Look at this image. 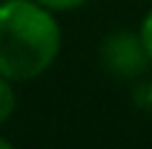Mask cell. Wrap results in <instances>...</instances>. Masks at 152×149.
I'll use <instances>...</instances> for the list:
<instances>
[{"instance_id": "3957f363", "label": "cell", "mask_w": 152, "mask_h": 149, "mask_svg": "<svg viewBox=\"0 0 152 149\" xmlns=\"http://www.w3.org/2000/svg\"><path fill=\"white\" fill-rule=\"evenodd\" d=\"M15 109V95H12L10 80L0 74V124H3Z\"/></svg>"}, {"instance_id": "52a82bcc", "label": "cell", "mask_w": 152, "mask_h": 149, "mask_svg": "<svg viewBox=\"0 0 152 149\" xmlns=\"http://www.w3.org/2000/svg\"><path fill=\"white\" fill-rule=\"evenodd\" d=\"M147 99H150V104H152V82H150V87H147Z\"/></svg>"}, {"instance_id": "5b68a950", "label": "cell", "mask_w": 152, "mask_h": 149, "mask_svg": "<svg viewBox=\"0 0 152 149\" xmlns=\"http://www.w3.org/2000/svg\"><path fill=\"white\" fill-rule=\"evenodd\" d=\"M35 3H40L42 8H48V10H75V8H80L85 0H35Z\"/></svg>"}, {"instance_id": "8992f818", "label": "cell", "mask_w": 152, "mask_h": 149, "mask_svg": "<svg viewBox=\"0 0 152 149\" xmlns=\"http://www.w3.org/2000/svg\"><path fill=\"white\" fill-rule=\"evenodd\" d=\"M0 149H10V142L3 139V137H0Z\"/></svg>"}, {"instance_id": "277c9868", "label": "cell", "mask_w": 152, "mask_h": 149, "mask_svg": "<svg viewBox=\"0 0 152 149\" xmlns=\"http://www.w3.org/2000/svg\"><path fill=\"white\" fill-rule=\"evenodd\" d=\"M140 37H142V45H145V50H147V55L152 60V10L145 15V20L140 25Z\"/></svg>"}, {"instance_id": "7a4b0ae2", "label": "cell", "mask_w": 152, "mask_h": 149, "mask_svg": "<svg viewBox=\"0 0 152 149\" xmlns=\"http://www.w3.org/2000/svg\"><path fill=\"white\" fill-rule=\"evenodd\" d=\"M102 65L117 77H135L145 72L150 55L142 45L140 35L132 33H112L102 42Z\"/></svg>"}, {"instance_id": "6da1fadb", "label": "cell", "mask_w": 152, "mask_h": 149, "mask_svg": "<svg viewBox=\"0 0 152 149\" xmlns=\"http://www.w3.org/2000/svg\"><path fill=\"white\" fill-rule=\"evenodd\" d=\"M60 52V27L35 0L0 3V74L12 82L35 80Z\"/></svg>"}]
</instances>
